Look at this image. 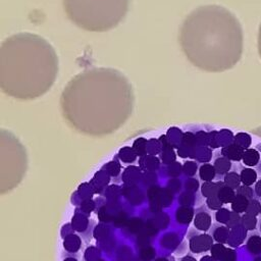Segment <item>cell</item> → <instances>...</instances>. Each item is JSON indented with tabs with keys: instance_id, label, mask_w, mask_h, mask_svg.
<instances>
[{
	"instance_id": "1",
	"label": "cell",
	"mask_w": 261,
	"mask_h": 261,
	"mask_svg": "<svg viewBox=\"0 0 261 261\" xmlns=\"http://www.w3.org/2000/svg\"><path fill=\"white\" fill-rule=\"evenodd\" d=\"M178 41L187 59L209 72L232 68L244 49L241 22L231 11L217 4L193 10L181 24Z\"/></svg>"
},
{
	"instance_id": "2",
	"label": "cell",
	"mask_w": 261,
	"mask_h": 261,
	"mask_svg": "<svg viewBox=\"0 0 261 261\" xmlns=\"http://www.w3.org/2000/svg\"><path fill=\"white\" fill-rule=\"evenodd\" d=\"M58 72V57L41 36L19 33L7 38L0 49V84L11 96L32 98L45 93Z\"/></svg>"
},
{
	"instance_id": "3",
	"label": "cell",
	"mask_w": 261,
	"mask_h": 261,
	"mask_svg": "<svg viewBox=\"0 0 261 261\" xmlns=\"http://www.w3.org/2000/svg\"><path fill=\"white\" fill-rule=\"evenodd\" d=\"M62 99L70 112H123L130 105L132 88L118 70L98 67L75 75Z\"/></svg>"
},
{
	"instance_id": "4",
	"label": "cell",
	"mask_w": 261,
	"mask_h": 261,
	"mask_svg": "<svg viewBox=\"0 0 261 261\" xmlns=\"http://www.w3.org/2000/svg\"><path fill=\"white\" fill-rule=\"evenodd\" d=\"M67 17L89 32H106L125 16L129 0H62Z\"/></svg>"
},
{
	"instance_id": "5",
	"label": "cell",
	"mask_w": 261,
	"mask_h": 261,
	"mask_svg": "<svg viewBox=\"0 0 261 261\" xmlns=\"http://www.w3.org/2000/svg\"><path fill=\"white\" fill-rule=\"evenodd\" d=\"M213 241L214 239L207 233L195 236L190 240V249L194 253H202L208 251L214 244Z\"/></svg>"
},
{
	"instance_id": "6",
	"label": "cell",
	"mask_w": 261,
	"mask_h": 261,
	"mask_svg": "<svg viewBox=\"0 0 261 261\" xmlns=\"http://www.w3.org/2000/svg\"><path fill=\"white\" fill-rule=\"evenodd\" d=\"M247 236H248V230L242 224H240L233 228H230L227 244L231 248H237L244 243V241L247 239Z\"/></svg>"
},
{
	"instance_id": "7",
	"label": "cell",
	"mask_w": 261,
	"mask_h": 261,
	"mask_svg": "<svg viewBox=\"0 0 261 261\" xmlns=\"http://www.w3.org/2000/svg\"><path fill=\"white\" fill-rule=\"evenodd\" d=\"M245 149H243L241 146L237 145L236 143H231L227 146L221 147V155L226 157L227 159H229L230 161H241L244 155Z\"/></svg>"
},
{
	"instance_id": "8",
	"label": "cell",
	"mask_w": 261,
	"mask_h": 261,
	"mask_svg": "<svg viewBox=\"0 0 261 261\" xmlns=\"http://www.w3.org/2000/svg\"><path fill=\"white\" fill-rule=\"evenodd\" d=\"M261 161L260 152L257 148H249L246 149L242 158V162L244 165L248 167H257Z\"/></svg>"
},
{
	"instance_id": "9",
	"label": "cell",
	"mask_w": 261,
	"mask_h": 261,
	"mask_svg": "<svg viewBox=\"0 0 261 261\" xmlns=\"http://www.w3.org/2000/svg\"><path fill=\"white\" fill-rule=\"evenodd\" d=\"M194 225L201 231H207L211 226V216L205 211L198 212L194 217Z\"/></svg>"
},
{
	"instance_id": "10",
	"label": "cell",
	"mask_w": 261,
	"mask_h": 261,
	"mask_svg": "<svg viewBox=\"0 0 261 261\" xmlns=\"http://www.w3.org/2000/svg\"><path fill=\"white\" fill-rule=\"evenodd\" d=\"M240 176L242 184L252 186L258 180V171L253 167H243L240 171Z\"/></svg>"
},
{
	"instance_id": "11",
	"label": "cell",
	"mask_w": 261,
	"mask_h": 261,
	"mask_svg": "<svg viewBox=\"0 0 261 261\" xmlns=\"http://www.w3.org/2000/svg\"><path fill=\"white\" fill-rule=\"evenodd\" d=\"M246 248L249 253L252 255L258 256L261 254V236L258 233H252L249 236L247 243H246Z\"/></svg>"
},
{
	"instance_id": "12",
	"label": "cell",
	"mask_w": 261,
	"mask_h": 261,
	"mask_svg": "<svg viewBox=\"0 0 261 261\" xmlns=\"http://www.w3.org/2000/svg\"><path fill=\"white\" fill-rule=\"evenodd\" d=\"M223 180L222 181H204L201 186V194L203 197L208 198L211 197L213 195H217L219 188L223 185Z\"/></svg>"
},
{
	"instance_id": "13",
	"label": "cell",
	"mask_w": 261,
	"mask_h": 261,
	"mask_svg": "<svg viewBox=\"0 0 261 261\" xmlns=\"http://www.w3.org/2000/svg\"><path fill=\"white\" fill-rule=\"evenodd\" d=\"M237 195V192L234 189L226 186L225 184H223L219 190H218V193H217V196L218 198L221 200V202L223 204H230L232 202V200L234 199Z\"/></svg>"
},
{
	"instance_id": "14",
	"label": "cell",
	"mask_w": 261,
	"mask_h": 261,
	"mask_svg": "<svg viewBox=\"0 0 261 261\" xmlns=\"http://www.w3.org/2000/svg\"><path fill=\"white\" fill-rule=\"evenodd\" d=\"M217 172L214 165L210 163H204L199 168V175L203 181H211L215 178Z\"/></svg>"
},
{
	"instance_id": "15",
	"label": "cell",
	"mask_w": 261,
	"mask_h": 261,
	"mask_svg": "<svg viewBox=\"0 0 261 261\" xmlns=\"http://www.w3.org/2000/svg\"><path fill=\"white\" fill-rule=\"evenodd\" d=\"M213 165L216 169L217 174H220V175L224 176L228 171H230V168H231L232 164H231V161L229 159H227L226 157L221 155L220 157L215 159Z\"/></svg>"
},
{
	"instance_id": "16",
	"label": "cell",
	"mask_w": 261,
	"mask_h": 261,
	"mask_svg": "<svg viewBox=\"0 0 261 261\" xmlns=\"http://www.w3.org/2000/svg\"><path fill=\"white\" fill-rule=\"evenodd\" d=\"M248 204H249V199H247L246 197H244L242 195L237 194L234 199L230 203V208H231V211L242 214V213L246 212Z\"/></svg>"
},
{
	"instance_id": "17",
	"label": "cell",
	"mask_w": 261,
	"mask_h": 261,
	"mask_svg": "<svg viewBox=\"0 0 261 261\" xmlns=\"http://www.w3.org/2000/svg\"><path fill=\"white\" fill-rule=\"evenodd\" d=\"M229 232L230 228H228L226 225H219L213 231V239L217 243L227 244Z\"/></svg>"
},
{
	"instance_id": "18",
	"label": "cell",
	"mask_w": 261,
	"mask_h": 261,
	"mask_svg": "<svg viewBox=\"0 0 261 261\" xmlns=\"http://www.w3.org/2000/svg\"><path fill=\"white\" fill-rule=\"evenodd\" d=\"M233 143H236L237 145L241 146L243 149H249L251 148L252 145V137L250 134L245 133V132H240L238 134L234 135V139H233Z\"/></svg>"
},
{
	"instance_id": "19",
	"label": "cell",
	"mask_w": 261,
	"mask_h": 261,
	"mask_svg": "<svg viewBox=\"0 0 261 261\" xmlns=\"http://www.w3.org/2000/svg\"><path fill=\"white\" fill-rule=\"evenodd\" d=\"M223 182L237 190L241 185H242V181H241V176H240V173H238L237 171H228L224 176H223Z\"/></svg>"
},
{
	"instance_id": "20",
	"label": "cell",
	"mask_w": 261,
	"mask_h": 261,
	"mask_svg": "<svg viewBox=\"0 0 261 261\" xmlns=\"http://www.w3.org/2000/svg\"><path fill=\"white\" fill-rule=\"evenodd\" d=\"M226 247L224 246V244L221 243H215L212 245V247L210 248V254L211 257L215 260V261H222L225 253H226Z\"/></svg>"
},
{
	"instance_id": "21",
	"label": "cell",
	"mask_w": 261,
	"mask_h": 261,
	"mask_svg": "<svg viewBox=\"0 0 261 261\" xmlns=\"http://www.w3.org/2000/svg\"><path fill=\"white\" fill-rule=\"evenodd\" d=\"M257 216L251 215L249 213H243L242 215V225L248 230V231H253L257 227Z\"/></svg>"
},
{
	"instance_id": "22",
	"label": "cell",
	"mask_w": 261,
	"mask_h": 261,
	"mask_svg": "<svg viewBox=\"0 0 261 261\" xmlns=\"http://www.w3.org/2000/svg\"><path fill=\"white\" fill-rule=\"evenodd\" d=\"M148 141L145 138H138L134 141L133 150L137 156H144L148 152Z\"/></svg>"
},
{
	"instance_id": "23",
	"label": "cell",
	"mask_w": 261,
	"mask_h": 261,
	"mask_svg": "<svg viewBox=\"0 0 261 261\" xmlns=\"http://www.w3.org/2000/svg\"><path fill=\"white\" fill-rule=\"evenodd\" d=\"M233 139H234V135L229 129L224 128L218 132V143L220 147H224L233 143Z\"/></svg>"
},
{
	"instance_id": "24",
	"label": "cell",
	"mask_w": 261,
	"mask_h": 261,
	"mask_svg": "<svg viewBox=\"0 0 261 261\" xmlns=\"http://www.w3.org/2000/svg\"><path fill=\"white\" fill-rule=\"evenodd\" d=\"M260 208H261V203H260L259 199L253 198V199L249 200V204H248L246 213H249L254 216H258L260 214Z\"/></svg>"
},
{
	"instance_id": "25",
	"label": "cell",
	"mask_w": 261,
	"mask_h": 261,
	"mask_svg": "<svg viewBox=\"0 0 261 261\" xmlns=\"http://www.w3.org/2000/svg\"><path fill=\"white\" fill-rule=\"evenodd\" d=\"M230 213H231V210H228L227 208L221 207L220 209L216 210V212H215V219H216L217 222H219L221 224H226L228 219H229Z\"/></svg>"
},
{
	"instance_id": "26",
	"label": "cell",
	"mask_w": 261,
	"mask_h": 261,
	"mask_svg": "<svg viewBox=\"0 0 261 261\" xmlns=\"http://www.w3.org/2000/svg\"><path fill=\"white\" fill-rule=\"evenodd\" d=\"M119 157L121 158L122 161L124 162H132L136 159L137 154L135 153V151L133 150V148H128V147H124L122 149H120L119 151Z\"/></svg>"
},
{
	"instance_id": "27",
	"label": "cell",
	"mask_w": 261,
	"mask_h": 261,
	"mask_svg": "<svg viewBox=\"0 0 261 261\" xmlns=\"http://www.w3.org/2000/svg\"><path fill=\"white\" fill-rule=\"evenodd\" d=\"M237 194L239 195H242L244 197H246L247 199L251 200L253 198H255V193H254V189L251 187V186H248V185H244L242 184L237 190H236Z\"/></svg>"
},
{
	"instance_id": "28",
	"label": "cell",
	"mask_w": 261,
	"mask_h": 261,
	"mask_svg": "<svg viewBox=\"0 0 261 261\" xmlns=\"http://www.w3.org/2000/svg\"><path fill=\"white\" fill-rule=\"evenodd\" d=\"M206 205L210 210H218L223 206V203L218 198L217 195H213L211 197L206 198Z\"/></svg>"
},
{
	"instance_id": "29",
	"label": "cell",
	"mask_w": 261,
	"mask_h": 261,
	"mask_svg": "<svg viewBox=\"0 0 261 261\" xmlns=\"http://www.w3.org/2000/svg\"><path fill=\"white\" fill-rule=\"evenodd\" d=\"M197 147H207L209 146V133L200 130L195 134Z\"/></svg>"
},
{
	"instance_id": "30",
	"label": "cell",
	"mask_w": 261,
	"mask_h": 261,
	"mask_svg": "<svg viewBox=\"0 0 261 261\" xmlns=\"http://www.w3.org/2000/svg\"><path fill=\"white\" fill-rule=\"evenodd\" d=\"M177 220L179 222H184V218H186V223L189 222L193 218V210L188 208H180L177 210Z\"/></svg>"
},
{
	"instance_id": "31",
	"label": "cell",
	"mask_w": 261,
	"mask_h": 261,
	"mask_svg": "<svg viewBox=\"0 0 261 261\" xmlns=\"http://www.w3.org/2000/svg\"><path fill=\"white\" fill-rule=\"evenodd\" d=\"M242 224V215L240 213H237L234 211H231L229 219L227 221V223L225 224L228 228H233L238 225Z\"/></svg>"
},
{
	"instance_id": "32",
	"label": "cell",
	"mask_w": 261,
	"mask_h": 261,
	"mask_svg": "<svg viewBox=\"0 0 261 261\" xmlns=\"http://www.w3.org/2000/svg\"><path fill=\"white\" fill-rule=\"evenodd\" d=\"M209 147L212 149L220 147L219 143H218V132L217 130L209 132Z\"/></svg>"
},
{
	"instance_id": "33",
	"label": "cell",
	"mask_w": 261,
	"mask_h": 261,
	"mask_svg": "<svg viewBox=\"0 0 261 261\" xmlns=\"http://www.w3.org/2000/svg\"><path fill=\"white\" fill-rule=\"evenodd\" d=\"M236 257H237L236 251L231 248H227L222 261H236Z\"/></svg>"
},
{
	"instance_id": "34",
	"label": "cell",
	"mask_w": 261,
	"mask_h": 261,
	"mask_svg": "<svg viewBox=\"0 0 261 261\" xmlns=\"http://www.w3.org/2000/svg\"><path fill=\"white\" fill-rule=\"evenodd\" d=\"M254 193H255V198L261 199V178L256 181L254 186Z\"/></svg>"
},
{
	"instance_id": "35",
	"label": "cell",
	"mask_w": 261,
	"mask_h": 261,
	"mask_svg": "<svg viewBox=\"0 0 261 261\" xmlns=\"http://www.w3.org/2000/svg\"><path fill=\"white\" fill-rule=\"evenodd\" d=\"M257 46H258V53L259 56L261 58V23L259 27V31H258V40H257Z\"/></svg>"
},
{
	"instance_id": "36",
	"label": "cell",
	"mask_w": 261,
	"mask_h": 261,
	"mask_svg": "<svg viewBox=\"0 0 261 261\" xmlns=\"http://www.w3.org/2000/svg\"><path fill=\"white\" fill-rule=\"evenodd\" d=\"M256 148L258 149V151L260 152V157H261V143H259L257 146H256ZM256 168H258V170L257 171H259V172H261V161H260V163H259V165L256 167Z\"/></svg>"
},
{
	"instance_id": "37",
	"label": "cell",
	"mask_w": 261,
	"mask_h": 261,
	"mask_svg": "<svg viewBox=\"0 0 261 261\" xmlns=\"http://www.w3.org/2000/svg\"><path fill=\"white\" fill-rule=\"evenodd\" d=\"M181 261H196V259L193 258V257H191V256H186V257H184V258L181 259Z\"/></svg>"
},
{
	"instance_id": "38",
	"label": "cell",
	"mask_w": 261,
	"mask_h": 261,
	"mask_svg": "<svg viewBox=\"0 0 261 261\" xmlns=\"http://www.w3.org/2000/svg\"><path fill=\"white\" fill-rule=\"evenodd\" d=\"M201 261H215L211 256H205L204 258L201 259Z\"/></svg>"
},
{
	"instance_id": "39",
	"label": "cell",
	"mask_w": 261,
	"mask_h": 261,
	"mask_svg": "<svg viewBox=\"0 0 261 261\" xmlns=\"http://www.w3.org/2000/svg\"><path fill=\"white\" fill-rule=\"evenodd\" d=\"M157 261H168V260H166L165 258H161V259H158Z\"/></svg>"
},
{
	"instance_id": "40",
	"label": "cell",
	"mask_w": 261,
	"mask_h": 261,
	"mask_svg": "<svg viewBox=\"0 0 261 261\" xmlns=\"http://www.w3.org/2000/svg\"><path fill=\"white\" fill-rule=\"evenodd\" d=\"M64 261H76L75 259H71V258H69V259H66V260H64Z\"/></svg>"
},
{
	"instance_id": "41",
	"label": "cell",
	"mask_w": 261,
	"mask_h": 261,
	"mask_svg": "<svg viewBox=\"0 0 261 261\" xmlns=\"http://www.w3.org/2000/svg\"><path fill=\"white\" fill-rule=\"evenodd\" d=\"M259 227H260V232H261V221H260V224H259Z\"/></svg>"
},
{
	"instance_id": "42",
	"label": "cell",
	"mask_w": 261,
	"mask_h": 261,
	"mask_svg": "<svg viewBox=\"0 0 261 261\" xmlns=\"http://www.w3.org/2000/svg\"><path fill=\"white\" fill-rule=\"evenodd\" d=\"M260 215H261V208H260Z\"/></svg>"
},
{
	"instance_id": "43",
	"label": "cell",
	"mask_w": 261,
	"mask_h": 261,
	"mask_svg": "<svg viewBox=\"0 0 261 261\" xmlns=\"http://www.w3.org/2000/svg\"><path fill=\"white\" fill-rule=\"evenodd\" d=\"M100 261H101V260H100Z\"/></svg>"
}]
</instances>
